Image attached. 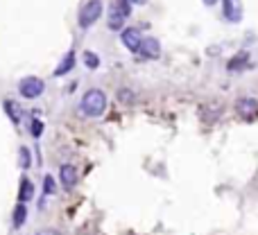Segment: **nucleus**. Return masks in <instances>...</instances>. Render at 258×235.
Returning a JSON list of instances; mask_svg holds the SVG:
<instances>
[{"label":"nucleus","mask_w":258,"mask_h":235,"mask_svg":"<svg viewBox=\"0 0 258 235\" xmlns=\"http://www.w3.org/2000/svg\"><path fill=\"white\" fill-rule=\"evenodd\" d=\"M82 59H84L86 68H91V70H95L97 66H100V57H97L95 52H91V50H86V52L82 54Z\"/></svg>","instance_id":"obj_15"},{"label":"nucleus","mask_w":258,"mask_h":235,"mask_svg":"<svg viewBox=\"0 0 258 235\" xmlns=\"http://www.w3.org/2000/svg\"><path fill=\"white\" fill-rule=\"evenodd\" d=\"M18 154H21V167H23V170H27L30 163H32V158H30V150H27V147H21Z\"/></svg>","instance_id":"obj_16"},{"label":"nucleus","mask_w":258,"mask_h":235,"mask_svg":"<svg viewBox=\"0 0 258 235\" xmlns=\"http://www.w3.org/2000/svg\"><path fill=\"white\" fill-rule=\"evenodd\" d=\"M43 193H45V195H54V179H52V176H45V179H43Z\"/></svg>","instance_id":"obj_19"},{"label":"nucleus","mask_w":258,"mask_h":235,"mask_svg":"<svg viewBox=\"0 0 258 235\" xmlns=\"http://www.w3.org/2000/svg\"><path fill=\"white\" fill-rule=\"evenodd\" d=\"M25 219H27V208H25V203H18L16 208H14V226L16 229H21L23 224H25Z\"/></svg>","instance_id":"obj_12"},{"label":"nucleus","mask_w":258,"mask_h":235,"mask_svg":"<svg viewBox=\"0 0 258 235\" xmlns=\"http://www.w3.org/2000/svg\"><path fill=\"white\" fill-rule=\"evenodd\" d=\"M222 9H224V18L229 23H238L242 18V2L240 0H222Z\"/></svg>","instance_id":"obj_5"},{"label":"nucleus","mask_w":258,"mask_h":235,"mask_svg":"<svg viewBox=\"0 0 258 235\" xmlns=\"http://www.w3.org/2000/svg\"><path fill=\"white\" fill-rule=\"evenodd\" d=\"M129 2H134V5H145L147 0H129Z\"/></svg>","instance_id":"obj_22"},{"label":"nucleus","mask_w":258,"mask_h":235,"mask_svg":"<svg viewBox=\"0 0 258 235\" xmlns=\"http://www.w3.org/2000/svg\"><path fill=\"white\" fill-rule=\"evenodd\" d=\"M118 100L125 102V104H131V102H134V93L127 91V88H120V91H118Z\"/></svg>","instance_id":"obj_18"},{"label":"nucleus","mask_w":258,"mask_h":235,"mask_svg":"<svg viewBox=\"0 0 258 235\" xmlns=\"http://www.w3.org/2000/svg\"><path fill=\"white\" fill-rule=\"evenodd\" d=\"M5 111H7V116H9V120L14 124L21 122V109H18V104L14 100H5Z\"/></svg>","instance_id":"obj_10"},{"label":"nucleus","mask_w":258,"mask_h":235,"mask_svg":"<svg viewBox=\"0 0 258 235\" xmlns=\"http://www.w3.org/2000/svg\"><path fill=\"white\" fill-rule=\"evenodd\" d=\"M138 52L143 54L145 59H156L159 54H161V45H159V41H156V39H152V37L140 39Z\"/></svg>","instance_id":"obj_6"},{"label":"nucleus","mask_w":258,"mask_h":235,"mask_svg":"<svg viewBox=\"0 0 258 235\" xmlns=\"http://www.w3.org/2000/svg\"><path fill=\"white\" fill-rule=\"evenodd\" d=\"M41 131H43V122H41V120H34V122H32V136H34V138H39Z\"/></svg>","instance_id":"obj_20"},{"label":"nucleus","mask_w":258,"mask_h":235,"mask_svg":"<svg viewBox=\"0 0 258 235\" xmlns=\"http://www.w3.org/2000/svg\"><path fill=\"white\" fill-rule=\"evenodd\" d=\"M129 7H131V2H129V0H116V9H118L125 18L129 16Z\"/></svg>","instance_id":"obj_17"},{"label":"nucleus","mask_w":258,"mask_h":235,"mask_svg":"<svg viewBox=\"0 0 258 235\" xmlns=\"http://www.w3.org/2000/svg\"><path fill=\"white\" fill-rule=\"evenodd\" d=\"M102 16V0H88L80 11V27H91L97 18Z\"/></svg>","instance_id":"obj_2"},{"label":"nucleus","mask_w":258,"mask_h":235,"mask_svg":"<svg viewBox=\"0 0 258 235\" xmlns=\"http://www.w3.org/2000/svg\"><path fill=\"white\" fill-rule=\"evenodd\" d=\"M73 66H75V52H66V57L61 59V64L57 66V70H54V75H57V77L66 75V73L73 70Z\"/></svg>","instance_id":"obj_9"},{"label":"nucleus","mask_w":258,"mask_h":235,"mask_svg":"<svg viewBox=\"0 0 258 235\" xmlns=\"http://www.w3.org/2000/svg\"><path fill=\"white\" fill-rule=\"evenodd\" d=\"M247 61H249V54L247 52H240V54H236V57H233L229 64H226V68H229V70H240L242 66L247 64Z\"/></svg>","instance_id":"obj_14"},{"label":"nucleus","mask_w":258,"mask_h":235,"mask_svg":"<svg viewBox=\"0 0 258 235\" xmlns=\"http://www.w3.org/2000/svg\"><path fill=\"white\" fill-rule=\"evenodd\" d=\"M34 197V186H32V181H27V179H23V183H21V193H18V201H30V199Z\"/></svg>","instance_id":"obj_11"},{"label":"nucleus","mask_w":258,"mask_h":235,"mask_svg":"<svg viewBox=\"0 0 258 235\" xmlns=\"http://www.w3.org/2000/svg\"><path fill=\"white\" fill-rule=\"evenodd\" d=\"M140 32L136 30V27H127L123 32V43L127 45V50H131V52H138V45H140Z\"/></svg>","instance_id":"obj_8"},{"label":"nucleus","mask_w":258,"mask_h":235,"mask_svg":"<svg viewBox=\"0 0 258 235\" xmlns=\"http://www.w3.org/2000/svg\"><path fill=\"white\" fill-rule=\"evenodd\" d=\"M77 170L73 165H61L59 167V181L61 186H64V190H73V188L77 186Z\"/></svg>","instance_id":"obj_7"},{"label":"nucleus","mask_w":258,"mask_h":235,"mask_svg":"<svg viewBox=\"0 0 258 235\" xmlns=\"http://www.w3.org/2000/svg\"><path fill=\"white\" fill-rule=\"evenodd\" d=\"M206 5H215V0H204Z\"/></svg>","instance_id":"obj_23"},{"label":"nucleus","mask_w":258,"mask_h":235,"mask_svg":"<svg viewBox=\"0 0 258 235\" xmlns=\"http://www.w3.org/2000/svg\"><path fill=\"white\" fill-rule=\"evenodd\" d=\"M37 235H61V233H57V231H52V229H45V231H39Z\"/></svg>","instance_id":"obj_21"},{"label":"nucleus","mask_w":258,"mask_h":235,"mask_svg":"<svg viewBox=\"0 0 258 235\" xmlns=\"http://www.w3.org/2000/svg\"><path fill=\"white\" fill-rule=\"evenodd\" d=\"M18 91H21L23 97L34 100V97H39L43 93V81L39 79V77H25V79L18 84Z\"/></svg>","instance_id":"obj_3"},{"label":"nucleus","mask_w":258,"mask_h":235,"mask_svg":"<svg viewBox=\"0 0 258 235\" xmlns=\"http://www.w3.org/2000/svg\"><path fill=\"white\" fill-rule=\"evenodd\" d=\"M123 23H125V16L120 14L118 9H116V5H113L111 14H109V27H111V30H120V27H123Z\"/></svg>","instance_id":"obj_13"},{"label":"nucleus","mask_w":258,"mask_h":235,"mask_svg":"<svg viewBox=\"0 0 258 235\" xmlns=\"http://www.w3.org/2000/svg\"><path fill=\"white\" fill-rule=\"evenodd\" d=\"M82 111L88 118H100L107 111V95H104L100 88H91L86 91L82 97Z\"/></svg>","instance_id":"obj_1"},{"label":"nucleus","mask_w":258,"mask_h":235,"mask_svg":"<svg viewBox=\"0 0 258 235\" xmlns=\"http://www.w3.org/2000/svg\"><path fill=\"white\" fill-rule=\"evenodd\" d=\"M236 111H238V116H242L245 120L258 116V100H254V97H240V100L236 102Z\"/></svg>","instance_id":"obj_4"}]
</instances>
